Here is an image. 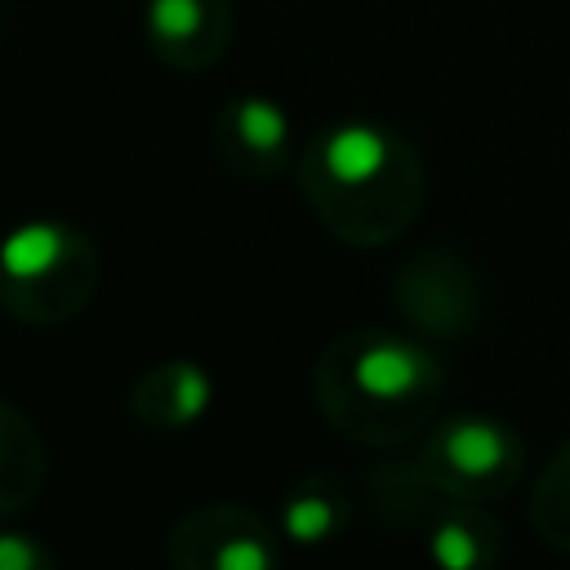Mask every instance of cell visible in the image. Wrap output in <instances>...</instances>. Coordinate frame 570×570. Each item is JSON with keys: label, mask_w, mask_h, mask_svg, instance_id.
<instances>
[{"label": "cell", "mask_w": 570, "mask_h": 570, "mask_svg": "<svg viewBox=\"0 0 570 570\" xmlns=\"http://www.w3.org/2000/svg\"><path fill=\"white\" fill-rule=\"evenodd\" d=\"M383 165H387V138L379 129H370V125H343L325 142V169L343 187L370 183Z\"/></svg>", "instance_id": "2"}, {"label": "cell", "mask_w": 570, "mask_h": 570, "mask_svg": "<svg viewBox=\"0 0 570 570\" xmlns=\"http://www.w3.org/2000/svg\"><path fill=\"white\" fill-rule=\"evenodd\" d=\"M62 258V232L49 223H27L4 236L0 245V267L9 281H36Z\"/></svg>", "instance_id": "4"}, {"label": "cell", "mask_w": 570, "mask_h": 570, "mask_svg": "<svg viewBox=\"0 0 570 570\" xmlns=\"http://www.w3.org/2000/svg\"><path fill=\"white\" fill-rule=\"evenodd\" d=\"M174 387H169V401H174V423H187L196 419L205 405H209V379L205 370L196 365H174Z\"/></svg>", "instance_id": "7"}, {"label": "cell", "mask_w": 570, "mask_h": 570, "mask_svg": "<svg viewBox=\"0 0 570 570\" xmlns=\"http://www.w3.org/2000/svg\"><path fill=\"white\" fill-rule=\"evenodd\" d=\"M334 530V503L307 494V499H294L285 508V534L298 539V543H321L325 534Z\"/></svg>", "instance_id": "6"}, {"label": "cell", "mask_w": 570, "mask_h": 570, "mask_svg": "<svg viewBox=\"0 0 570 570\" xmlns=\"http://www.w3.org/2000/svg\"><path fill=\"white\" fill-rule=\"evenodd\" d=\"M476 557H481V548L463 525H441L432 534V561L441 570H476Z\"/></svg>", "instance_id": "9"}, {"label": "cell", "mask_w": 570, "mask_h": 570, "mask_svg": "<svg viewBox=\"0 0 570 570\" xmlns=\"http://www.w3.org/2000/svg\"><path fill=\"white\" fill-rule=\"evenodd\" d=\"M445 459H450V468H459L463 476H490V472L503 468V459H508V436H503V428H494V423L463 419V423H454L450 436H445Z\"/></svg>", "instance_id": "3"}, {"label": "cell", "mask_w": 570, "mask_h": 570, "mask_svg": "<svg viewBox=\"0 0 570 570\" xmlns=\"http://www.w3.org/2000/svg\"><path fill=\"white\" fill-rule=\"evenodd\" d=\"M214 570H272V552H267L258 539L240 534V539H232V543L218 548Z\"/></svg>", "instance_id": "10"}, {"label": "cell", "mask_w": 570, "mask_h": 570, "mask_svg": "<svg viewBox=\"0 0 570 570\" xmlns=\"http://www.w3.org/2000/svg\"><path fill=\"white\" fill-rule=\"evenodd\" d=\"M0 570H36V543L27 534H0Z\"/></svg>", "instance_id": "11"}, {"label": "cell", "mask_w": 570, "mask_h": 570, "mask_svg": "<svg viewBox=\"0 0 570 570\" xmlns=\"http://www.w3.org/2000/svg\"><path fill=\"white\" fill-rule=\"evenodd\" d=\"M147 22L160 40H183L196 31L200 22V4L196 0H151L147 4Z\"/></svg>", "instance_id": "8"}, {"label": "cell", "mask_w": 570, "mask_h": 570, "mask_svg": "<svg viewBox=\"0 0 570 570\" xmlns=\"http://www.w3.org/2000/svg\"><path fill=\"white\" fill-rule=\"evenodd\" d=\"M423 374H428L423 352H414L405 343H374L352 365V383L370 401H401L423 383Z\"/></svg>", "instance_id": "1"}, {"label": "cell", "mask_w": 570, "mask_h": 570, "mask_svg": "<svg viewBox=\"0 0 570 570\" xmlns=\"http://www.w3.org/2000/svg\"><path fill=\"white\" fill-rule=\"evenodd\" d=\"M236 134H240L254 151H276V147L285 142V134H289V120H285V111H281L276 102L249 98V102L236 107Z\"/></svg>", "instance_id": "5"}]
</instances>
